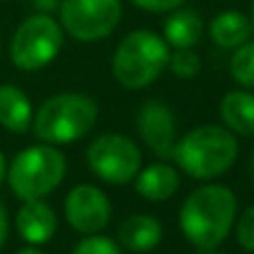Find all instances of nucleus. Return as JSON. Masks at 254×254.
Masks as SVG:
<instances>
[{
	"label": "nucleus",
	"instance_id": "f257e3e1",
	"mask_svg": "<svg viewBox=\"0 0 254 254\" xmlns=\"http://www.w3.org/2000/svg\"><path fill=\"white\" fill-rule=\"evenodd\" d=\"M234 191L225 185H202L185 198L180 207V230L198 250H214L230 236L236 223Z\"/></svg>",
	"mask_w": 254,
	"mask_h": 254
},
{
	"label": "nucleus",
	"instance_id": "f03ea898",
	"mask_svg": "<svg viewBox=\"0 0 254 254\" xmlns=\"http://www.w3.org/2000/svg\"><path fill=\"white\" fill-rule=\"evenodd\" d=\"M239 158L236 135L225 126H196L176 142L171 160L193 180H214L230 171Z\"/></svg>",
	"mask_w": 254,
	"mask_h": 254
},
{
	"label": "nucleus",
	"instance_id": "7ed1b4c3",
	"mask_svg": "<svg viewBox=\"0 0 254 254\" xmlns=\"http://www.w3.org/2000/svg\"><path fill=\"white\" fill-rule=\"evenodd\" d=\"M97 101L83 92H61L45 99L34 113L32 130L45 144H70L81 139L97 124Z\"/></svg>",
	"mask_w": 254,
	"mask_h": 254
},
{
	"label": "nucleus",
	"instance_id": "20e7f679",
	"mask_svg": "<svg viewBox=\"0 0 254 254\" xmlns=\"http://www.w3.org/2000/svg\"><path fill=\"white\" fill-rule=\"evenodd\" d=\"M167 41L151 29H135L120 41L113 54V77L126 90L151 86L169 63Z\"/></svg>",
	"mask_w": 254,
	"mask_h": 254
},
{
	"label": "nucleus",
	"instance_id": "39448f33",
	"mask_svg": "<svg viewBox=\"0 0 254 254\" xmlns=\"http://www.w3.org/2000/svg\"><path fill=\"white\" fill-rule=\"evenodd\" d=\"M65 169V155L54 144L43 142L16 153L11 164H7V183L16 198L39 200L63 183Z\"/></svg>",
	"mask_w": 254,
	"mask_h": 254
},
{
	"label": "nucleus",
	"instance_id": "423d86ee",
	"mask_svg": "<svg viewBox=\"0 0 254 254\" xmlns=\"http://www.w3.org/2000/svg\"><path fill=\"white\" fill-rule=\"evenodd\" d=\"M63 27L50 14H32L18 25L9 43V57L18 70L36 72L59 57L63 48Z\"/></svg>",
	"mask_w": 254,
	"mask_h": 254
},
{
	"label": "nucleus",
	"instance_id": "0eeeda50",
	"mask_svg": "<svg viewBox=\"0 0 254 254\" xmlns=\"http://www.w3.org/2000/svg\"><path fill=\"white\" fill-rule=\"evenodd\" d=\"M86 164L99 180L108 185H128L142 169L139 146L122 133H101L86 151Z\"/></svg>",
	"mask_w": 254,
	"mask_h": 254
},
{
	"label": "nucleus",
	"instance_id": "6e6552de",
	"mask_svg": "<svg viewBox=\"0 0 254 254\" xmlns=\"http://www.w3.org/2000/svg\"><path fill=\"white\" fill-rule=\"evenodd\" d=\"M122 14V0H61L59 23L74 41L95 43L115 32Z\"/></svg>",
	"mask_w": 254,
	"mask_h": 254
},
{
	"label": "nucleus",
	"instance_id": "1a4fd4ad",
	"mask_svg": "<svg viewBox=\"0 0 254 254\" xmlns=\"http://www.w3.org/2000/svg\"><path fill=\"white\" fill-rule=\"evenodd\" d=\"M111 200L95 185H77L72 187L63 202L67 225L83 236L99 234L111 223Z\"/></svg>",
	"mask_w": 254,
	"mask_h": 254
},
{
	"label": "nucleus",
	"instance_id": "9d476101",
	"mask_svg": "<svg viewBox=\"0 0 254 254\" xmlns=\"http://www.w3.org/2000/svg\"><path fill=\"white\" fill-rule=\"evenodd\" d=\"M137 133L142 142L153 151L158 158L171 160L173 149H176V117L171 108L158 99L144 101L137 113Z\"/></svg>",
	"mask_w": 254,
	"mask_h": 254
},
{
	"label": "nucleus",
	"instance_id": "9b49d317",
	"mask_svg": "<svg viewBox=\"0 0 254 254\" xmlns=\"http://www.w3.org/2000/svg\"><path fill=\"white\" fill-rule=\"evenodd\" d=\"M16 230L27 245H45L59 230L57 211L43 200H23L16 211Z\"/></svg>",
	"mask_w": 254,
	"mask_h": 254
},
{
	"label": "nucleus",
	"instance_id": "f8f14e48",
	"mask_svg": "<svg viewBox=\"0 0 254 254\" xmlns=\"http://www.w3.org/2000/svg\"><path fill=\"white\" fill-rule=\"evenodd\" d=\"M117 241L128 252H135V254L151 252L162 241V225L151 214H133L120 223Z\"/></svg>",
	"mask_w": 254,
	"mask_h": 254
},
{
	"label": "nucleus",
	"instance_id": "ddd939ff",
	"mask_svg": "<svg viewBox=\"0 0 254 254\" xmlns=\"http://www.w3.org/2000/svg\"><path fill=\"white\" fill-rule=\"evenodd\" d=\"M135 191L149 202H164L180 187V173L173 164L155 162L146 169H139L133 180Z\"/></svg>",
	"mask_w": 254,
	"mask_h": 254
},
{
	"label": "nucleus",
	"instance_id": "4468645a",
	"mask_svg": "<svg viewBox=\"0 0 254 254\" xmlns=\"http://www.w3.org/2000/svg\"><path fill=\"white\" fill-rule=\"evenodd\" d=\"M34 122V106L25 90L14 83L0 86V126L9 133L23 135L32 128Z\"/></svg>",
	"mask_w": 254,
	"mask_h": 254
},
{
	"label": "nucleus",
	"instance_id": "2eb2a0df",
	"mask_svg": "<svg viewBox=\"0 0 254 254\" xmlns=\"http://www.w3.org/2000/svg\"><path fill=\"white\" fill-rule=\"evenodd\" d=\"M162 39L169 48L185 50L196 48L202 39V18L198 11L178 7L169 14V18L162 25Z\"/></svg>",
	"mask_w": 254,
	"mask_h": 254
},
{
	"label": "nucleus",
	"instance_id": "dca6fc26",
	"mask_svg": "<svg viewBox=\"0 0 254 254\" xmlns=\"http://www.w3.org/2000/svg\"><path fill=\"white\" fill-rule=\"evenodd\" d=\"M221 120L234 135H254V95L243 90H232L221 99Z\"/></svg>",
	"mask_w": 254,
	"mask_h": 254
},
{
	"label": "nucleus",
	"instance_id": "f3484780",
	"mask_svg": "<svg viewBox=\"0 0 254 254\" xmlns=\"http://www.w3.org/2000/svg\"><path fill=\"white\" fill-rule=\"evenodd\" d=\"M209 36L218 48L236 50L239 45H243L252 36L250 16H245L243 11H236V9L221 11L209 23Z\"/></svg>",
	"mask_w": 254,
	"mask_h": 254
},
{
	"label": "nucleus",
	"instance_id": "a211bd4d",
	"mask_svg": "<svg viewBox=\"0 0 254 254\" xmlns=\"http://www.w3.org/2000/svg\"><path fill=\"white\" fill-rule=\"evenodd\" d=\"M230 74L241 88H254V41H245L234 50L230 59Z\"/></svg>",
	"mask_w": 254,
	"mask_h": 254
},
{
	"label": "nucleus",
	"instance_id": "6ab92c4d",
	"mask_svg": "<svg viewBox=\"0 0 254 254\" xmlns=\"http://www.w3.org/2000/svg\"><path fill=\"white\" fill-rule=\"evenodd\" d=\"M167 67L171 70L173 77H178V79H193L200 72V57L193 52V48L173 50L169 54Z\"/></svg>",
	"mask_w": 254,
	"mask_h": 254
},
{
	"label": "nucleus",
	"instance_id": "aec40b11",
	"mask_svg": "<svg viewBox=\"0 0 254 254\" xmlns=\"http://www.w3.org/2000/svg\"><path fill=\"white\" fill-rule=\"evenodd\" d=\"M72 254H124V250H122V245L117 243V241H113L111 236L90 234L74 245Z\"/></svg>",
	"mask_w": 254,
	"mask_h": 254
},
{
	"label": "nucleus",
	"instance_id": "412c9836",
	"mask_svg": "<svg viewBox=\"0 0 254 254\" xmlns=\"http://www.w3.org/2000/svg\"><path fill=\"white\" fill-rule=\"evenodd\" d=\"M236 241L245 252L254 254V205H250L236 221Z\"/></svg>",
	"mask_w": 254,
	"mask_h": 254
},
{
	"label": "nucleus",
	"instance_id": "4be33fe9",
	"mask_svg": "<svg viewBox=\"0 0 254 254\" xmlns=\"http://www.w3.org/2000/svg\"><path fill=\"white\" fill-rule=\"evenodd\" d=\"M137 9L151 11V14H164V11H173L183 5L185 0H130Z\"/></svg>",
	"mask_w": 254,
	"mask_h": 254
},
{
	"label": "nucleus",
	"instance_id": "5701e85b",
	"mask_svg": "<svg viewBox=\"0 0 254 254\" xmlns=\"http://www.w3.org/2000/svg\"><path fill=\"white\" fill-rule=\"evenodd\" d=\"M34 9L39 11V14H50L52 16L54 11L61 7V0H32Z\"/></svg>",
	"mask_w": 254,
	"mask_h": 254
},
{
	"label": "nucleus",
	"instance_id": "b1692460",
	"mask_svg": "<svg viewBox=\"0 0 254 254\" xmlns=\"http://www.w3.org/2000/svg\"><path fill=\"white\" fill-rule=\"evenodd\" d=\"M7 234H9V216H7V207L0 200V250L5 245Z\"/></svg>",
	"mask_w": 254,
	"mask_h": 254
},
{
	"label": "nucleus",
	"instance_id": "393cba45",
	"mask_svg": "<svg viewBox=\"0 0 254 254\" xmlns=\"http://www.w3.org/2000/svg\"><path fill=\"white\" fill-rule=\"evenodd\" d=\"M5 180H7V158H5V153L0 151V187H2Z\"/></svg>",
	"mask_w": 254,
	"mask_h": 254
},
{
	"label": "nucleus",
	"instance_id": "a878e982",
	"mask_svg": "<svg viewBox=\"0 0 254 254\" xmlns=\"http://www.w3.org/2000/svg\"><path fill=\"white\" fill-rule=\"evenodd\" d=\"M16 254H45L43 250L39 248V245H29V248H23V250H18Z\"/></svg>",
	"mask_w": 254,
	"mask_h": 254
},
{
	"label": "nucleus",
	"instance_id": "bb28decb",
	"mask_svg": "<svg viewBox=\"0 0 254 254\" xmlns=\"http://www.w3.org/2000/svg\"><path fill=\"white\" fill-rule=\"evenodd\" d=\"M248 173H250V180H252V187H254V151L250 153V164H248Z\"/></svg>",
	"mask_w": 254,
	"mask_h": 254
},
{
	"label": "nucleus",
	"instance_id": "cd10ccee",
	"mask_svg": "<svg viewBox=\"0 0 254 254\" xmlns=\"http://www.w3.org/2000/svg\"><path fill=\"white\" fill-rule=\"evenodd\" d=\"M250 25H252V32H254V0H252V5H250Z\"/></svg>",
	"mask_w": 254,
	"mask_h": 254
},
{
	"label": "nucleus",
	"instance_id": "c85d7f7f",
	"mask_svg": "<svg viewBox=\"0 0 254 254\" xmlns=\"http://www.w3.org/2000/svg\"><path fill=\"white\" fill-rule=\"evenodd\" d=\"M198 254H223V252H216L214 248V250H198Z\"/></svg>",
	"mask_w": 254,
	"mask_h": 254
},
{
	"label": "nucleus",
	"instance_id": "c756f323",
	"mask_svg": "<svg viewBox=\"0 0 254 254\" xmlns=\"http://www.w3.org/2000/svg\"><path fill=\"white\" fill-rule=\"evenodd\" d=\"M0 50H2V39H0Z\"/></svg>",
	"mask_w": 254,
	"mask_h": 254
}]
</instances>
